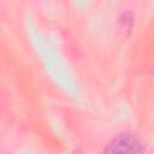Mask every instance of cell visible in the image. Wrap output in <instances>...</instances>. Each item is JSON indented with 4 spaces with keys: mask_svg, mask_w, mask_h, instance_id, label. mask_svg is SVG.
Returning a JSON list of instances; mask_svg holds the SVG:
<instances>
[{
    "mask_svg": "<svg viewBox=\"0 0 154 154\" xmlns=\"http://www.w3.org/2000/svg\"><path fill=\"white\" fill-rule=\"evenodd\" d=\"M142 142L140 138L130 132H123L116 136L108 147L105 149L107 153H138L142 152Z\"/></svg>",
    "mask_w": 154,
    "mask_h": 154,
    "instance_id": "6da1fadb",
    "label": "cell"
}]
</instances>
